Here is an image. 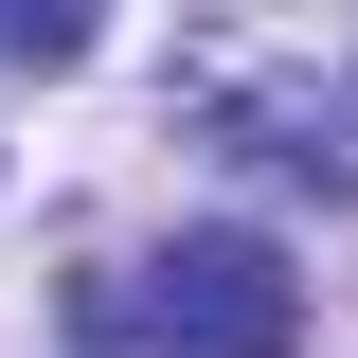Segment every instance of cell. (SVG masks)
Listing matches in <instances>:
<instances>
[{
	"instance_id": "obj_1",
	"label": "cell",
	"mask_w": 358,
	"mask_h": 358,
	"mask_svg": "<svg viewBox=\"0 0 358 358\" xmlns=\"http://www.w3.org/2000/svg\"><path fill=\"white\" fill-rule=\"evenodd\" d=\"M126 322H143V358H287L305 341V287H287L268 233H179L126 287Z\"/></svg>"
}]
</instances>
